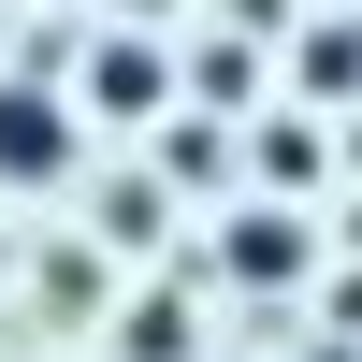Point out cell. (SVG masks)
<instances>
[{
    "label": "cell",
    "instance_id": "6da1fadb",
    "mask_svg": "<svg viewBox=\"0 0 362 362\" xmlns=\"http://www.w3.org/2000/svg\"><path fill=\"white\" fill-rule=\"evenodd\" d=\"M73 160H87V116L58 102V87H29V73H0V189H58Z\"/></svg>",
    "mask_w": 362,
    "mask_h": 362
},
{
    "label": "cell",
    "instance_id": "7a4b0ae2",
    "mask_svg": "<svg viewBox=\"0 0 362 362\" xmlns=\"http://www.w3.org/2000/svg\"><path fill=\"white\" fill-rule=\"evenodd\" d=\"M160 102H174L160 29H87V102H73V116H116V131H145Z\"/></svg>",
    "mask_w": 362,
    "mask_h": 362
},
{
    "label": "cell",
    "instance_id": "3957f363",
    "mask_svg": "<svg viewBox=\"0 0 362 362\" xmlns=\"http://www.w3.org/2000/svg\"><path fill=\"white\" fill-rule=\"evenodd\" d=\"M218 276H232V290H305V276H319L305 203H247V218L218 232Z\"/></svg>",
    "mask_w": 362,
    "mask_h": 362
},
{
    "label": "cell",
    "instance_id": "277c9868",
    "mask_svg": "<svg viewBox=\"0 0 362 362\" xmlns=\"http://www.w3.org/2000/svg\"><path fill=\"white\" fill-rule=\"evenodd\" d=\"M247 174H261V203H305L319 174H334V131L276 102V116H261V131H247Z\"/></svg>",
    "mask_w": 362,
    "mask_h": 362
},
{
    "label": "cell",
    "instance_id": "5b68a950",
    "mask_svg": "<svg viewBox=\"0 0 362 362\" xmlns=\"http://www.w3.org/2000/svg\"><path fill=\"white\" fill-rule=\"evenodd\" d=\"M116 362H203L189 290H131V305H116Z\"/></svg>",
    "mask_w": 362,
    "mask_h": 362
},
{
    "label": "cell",
    "instance_id": "8992f818",
    "mask_svg": "<svg viewBox=\"0 0 362 362\" xmlns=\"http://www.w3.org/2000/svg\"><path fill=\"white\" fill-rule=\"evenodd\" d=\"M290 73H305V102H362V15H319L290 44Z\"/></svg>",
    "mask_w": 362,
    "mask_h": 362
},
{
    "label": "cell",
    "instance_id": "52a82bcc",
    "mask_svg": "<svg viewBox=\"0 0 362 362\" xmlns=\"http://www.w3.org/2000/svg\"><path fill=\"white\" fill-rule=\"evenodd\" d=\"M232 145H247V131H218V116H174V145H160V189H218V174H232Z\"/></svg>",
    "mask_w": 362,
    "mask_h": 362
},
{
    "label": "cell",
    "instance_id": "ba28073f",
    "mask_svg": "<svg viewBox=\"0 0 362 362\" xmlns=\"http://www.w3.org/2000/svg\"><path fill=\"white\" fill-rule=\"evenodd\" d=\"M102 232L145 247V232H160V174H116V189H102Z\"/></svg>",
    "mask_w": 362,
    "mask_h": 362
},
{
    "label": "cell",
    "instance_id": "9c48e42d",
    "mask_svg": "<svg viewBox=\"0 0 362 362\" xmlns=\"http://www.w3.org/2000/svg\"><path fill=\"white\" fill-rule=\"evenodd\" d=\"M348 160H362V116H348Z\"/></svg>",
    "mask_w": 362,
    "mask_h": 362
}]
</instances>
